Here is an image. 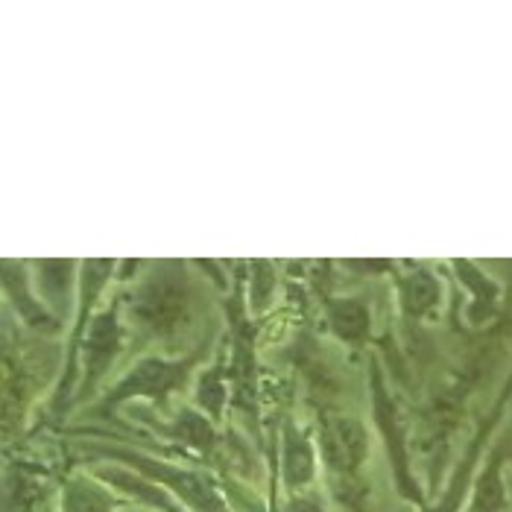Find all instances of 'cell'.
Returning <instances> with one entry per match:
<instances>
[{"label":"cell","instance_id":"277c9868","mask_svg":"<svg viewBox=\"0 0 512 512\" xmlns=\"http://www.w3.org/2000/svg\"><path fill=\"white\" fill-rule=\"evenodd\" d=\"M331 322H334V328H337L343 337H349V340L363 337L366 328H369V316H366V311H363L360 305H355V302L337 305L334 314H331Z\"/></svg>","mask_w":512,"mask_h":512},{"label":"cell","instance_id":"5b68a950","mask_svg":"<svg viewBox=\"0 0 512 512\" xmlns=\"http://www.w3.org/2000/svg\"><path fill=\"white\" fill-rule=\"evenodd\" d=\"M287 480L290 483H305L311 472H314V457L311 448L302 439H290L287 442Z\"/></svg>","mask_w":512,"mask_h":512},{"label":"cell","instance_id":"52a82bcc","mask_svg":"<svg viewBox=\"0 0 512 512\" xmlns=\"http://www.w3.org/2000/svg\"><path fill=\"white\" fill-rule=\"evenodd\" d=\"M404 299H407V308H410V311L422 314L428 305H434V299H436L434 278L425 276V273H416V276L404 284Z\"/></svg>","mask_w":512,"mask_h":512},{"label":"cell","instance_id":"6da1fadb","mask_svg":"<svg viewBox=\"0 0 512 512\" xmlns=\"http://www.w3.org/2000/svg\"><path fill=\"white\" fill-rule=\"evenodd\" d=\"M319 436H322L325 460L340 472L355 469L357 463L363 460V454H366V434L349 416H328L322 422Z\"/></svg>","mask_w":512,"mask_h":512},{"label":"cell","instance_id":"8fae6325","mask_svg":"<svg viewBox=\"0 0 512 512\" xmlns=\"http://www.w3.org/2000/svg\"><path fill=\"white\" fill-rule=\"evenodd\" d=\"M290 512H319L314 507V504H308V501H296L293 507H290Z\"/></svg>","mask_w":512,"mask_h":512},{"label":"cell","instance_id":"8992f818","mask_svg":"<svg viewBox=\"0 0 512 512\" xmlns=\"http://www.w3.org/2000/svg\"><path fill=\"white\" fill-rule=\"evenodd\" d=\"M65 510L68 512H106L109 510V498L94 489V486H85V483H77L71 486L68 498H65Z\"/></svg>","mask_w":512,"mask_h":512},{"label":"cell","instance_id":"ba28073f","mask_svg":"<svg viewBox=\"0 0 512 512\" xmlns=\"http://www.w3.org/2000/svg\"><path fill=\"white\" fill-rule=\"evenodd\" d=\"M501 504H504V489H501V480H498V469H492L477 486L472 512H498Z\"/></svg>","mask_w":512,"mask_h":512},{"label":"cell","instance_id":"30bf717a","mask_svg":"<svg viewBox=\"0 0 512 512\" xmlns=\"http://www.w3.org/2000/svg\"><path fill=\"white\" fill-rule=\"evenodd\" d=\"M179 436L188 439V442H194V445H208V442H211L208 425H205L199 416H194V413H185V416H182V422H179Z\"/></svg>","mask_w":512,"mask_h":512},{"label":"cell","instance_id":"7c38bea8","mask_svg":"<svg viewBox=\"0 0 512 512\" xmlns=\"http://www.w3.org/2000/svg\"><path fill=\"white\" fill-rule=\"evenodd\" d=\"M436 512H454V504H448V507H442V510H436Z\"/></svg>","mask_w":512,"mask_h":512},{"label":"cell","instance_id":"3957f363","mask_svg":"<svg viewBox=\"0 0 512 512\" xmlns=\"http://www.w3.org/2000/svg\"><path fill=\"white\" fill-rule=\"evenodd\" d=\"M170 381H173V366L158 363V360H147V363H141V366L126 378V384L120 387L118 395L123 398V395L161 393Z\"/></svg>","mask_w":512,"mask_h":512},{"label":"cell","instance_id":"7a4b0ae2","mask_svg":"<svg viewBox=\"0 0 512 512\" xmlns=\"http://www.w3.org/2000/svg\"><path fill=\"white\" fill-rule=\"evenodd\" d=\"M182 308H185L182 284L170 276L153 278V281L144 287V293H141V299H138V305H135L138 316H141L147 325H153L156 331L173 328L179 314H182Z\"/></svg>","mask_w":512,"mask_h":512},{"label":"cell","instance_id":"9c48e42d","mask_svg":"<svg viewBox=\"0 0 512 512\" xmlns=\"http://www.w3.org/2000/svg\"><path fill=\"white\" fill-rule=\"evenodd\" d=\"M88 349L91 352H109V349H115V319L103 316V319L94 322V328L88 334Z\"/></svg>","mask_w":512,"mask_h":512}]
</instances>
